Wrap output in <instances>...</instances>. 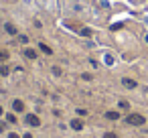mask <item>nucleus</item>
Segmentation results:
<instances>
[{
  "instance_id": "obj_5",
  "label": "nucleus",
  "mask_w": 148,
  "mask_h": 138,
  "mask_svg": "<svg viewBox=\"0 0 148 138\" xmlns=\"http://www.w3.org/2000/svg\"><path fill=\"white\" fill-rule=\"evenodd\" d=\"M71 128H73V130H81V128H83V122H81L79 118H73V120H71Z\"/></svg>"
},
{
  "instance_id": "obj_18",
  "label": "nucleus",
  "mask_w": 148,
  "mask_h": 138,
  "mask_svg": "<svg viewBox=\"0 0 148 138\" xmlns=\"http://www.w3.org/2000/svg\"><path fill=\"white\" fill-rule=\"evenodd\" d=\"M2 130H4V124H0V132H2Z\"/></svg>"
},
{
  "instance_id": "obj_6",
  "label": "nucleus",
  "mask_w": 148,
  "mask_h": 138,
  "mask_svg": "<svg viewBox=\"0 0 148 138\" xmlns=\"http://www.w3.org/2000/svg\"><path fill=\"white\" fill-rule=\"evenodd\" d=\"M4 29H6V33H8V35H16V27H14V25L6 23V25H4Z\"/></svg>"
},
{
  "instance_id": "obj_7",
  "label": "nucleus",
  "mask_w": 148,
  "mask_h": 138,
  "mask_svg": "<svg viewBox=\"0 0 148 138\" xmlns=\"http://www.w3.org/2000/svg\"><path fill=\"white\" fill-rule=\"evenodd\" d=\"M25 57H27V59H37V53H35L33 49H25Z\"/></svg>"
},
{
  "instance_id": "obj_12",
  "label": "nucleus",
  "mask_w": 148,
  "mask_h": 138,
  "mask_svg": "<svg viewBox=\"0 0 148 138\" xmlns=\"http://www.w3.org/2000/svg\"><path fill=\"white\" fill-rule=\"evenodd\" d=\"M8 59V53L6 51H0V61H6Z\"/></svg>"
},
{
  "instance_id": "obj_8",
  "label": "nucleus",
  "mask_w": 148,
  "mask_h": 138,
  "mask_svg": "<svg viewBox=\"0 0 148 138\" xmlns=\"http://www.w3.org/2000/svg\"><path fill=\"white\" fill-rule=\"evenodd\" d=\"M106 118H108V120H118L120 114H118V112H106Z\"/></svg>"
},
{
  "instance_id": "obj_13",
  "label": "nucleus",
  "mask_w": 148,
  "mask_h": 138,
  "mask_svg": "<svg viewBox=\"0 0 148 138\" xmlns=\"http://www.w3.org/2000/svg\"><path fill=\"white\" fill-rule=\"evenodd\" d=\"M81 35H83V37H91V31H89V29H83Z\"/></svg>"
},
{
  "instance_id": "obj_16",
  "label": "nucleus",
  "mask_w": 148,
  "mask_h": 138,
  "mask_svg": "<svg viewBox=\"0 0 148 138\" xmlns=\"http://www.w3.org/2000/svg\"><path fill=\"white\" fill-rule=\"evenodd\" d=\"M8 138H21L18 134H8Z\"/></svg>"
},
{
  "instance_id": "obj_15",
  "label": "nucleus",
  "mask_w": 148,
  "mask_h": 138,
  "mask_svg": "<svg viewBox=\"0 0 148 138\" xmlns=\"http://www.w3.org/2000/svg\"><path fill=\"white\" fill-rule=\"evenodd\" d=\"M0 75H8V67H0Z\"/></svg>"
},
{
  "instance_id": "obj_2",
  "label": "nucleus",
  "mask_w": 148,
  "mask_h": 138,
  "mask_svg": "<svg viewBox=\"0 0 148 138\" xmlns=\"http://www.w3.org/2000/svg\"><path fill=\"white\" fill-rule=\"evenodd\" d=\"M25 122H27L29 126H35V128L41 126V120H39V116H35V114H29V116L25 118Z\"/></svg>"
},
{
  "instance_id": "obj_10",
  "label": "nucleus",
  "mask_w": 148,
  "mask_h": 138,
  "mask_svg": "<svg viewBox=\"0 0 148 138\" xmlns=\"http://www.w3.org/2000/svg\"><path fill=\"white\" fill-rule=\"evenodd\" d=\"M6 120H8V122H12V124H16V118H14V114H6Z\"/></svg>"
},
{
  "instance_id": "obj_1",
  "label": "nucleus",
  "mask_w": 148,
  "mask_h": 138,
  "mask_svg": "<svg viewBox=\"0 0 148 138\" xmlns=\"http://www.w3.org/2000/svg\"><path fill=\"white\" fill-rule=\"evenodd\" d=\"M126 122L132 124V126H142V124L146 122V118H144L142 114H128V116H126Z\"/></svg>"
},
{
  "instance_id": "obj_3",
  "label": "nucleus",
  "mask_w": 148,
  "mask_h": 138,
  "mask_svg": "<svg viewBox=\"0 0 148 138\" xmlns=\"http://www.w3.org/2000/svg\"><path fill=\"white\" fill-rule=\"evenodd\" d=\"M122 85H126L128 89H134V87H136V81H134V79H128V77H124V79H122Z\"/></svg>"
},
{
  "instance_id": "obj_19",
  "label": "nucleus",
  "mask_w": 148,
  "mask_h": 138,
  "mask_svg": "<svg viewBox=\"0 0 148 138\" xmlns=\"http://www.w3.org/2000/svg\"><path fill=\"white\" fill-rule=\"evenodd\" d=\"M0 116H2V106H0Z\"/></svg>"
},
{
  "instance_id": "obj_9",
  "label": "nucleus",
  "mask_w": 148,
  "mask_h": 138,
  "mask_svg": "<svg viewBox=\"0 0 148 138\" xmlns=\"http://www.w3.org/2000/svg\"><path fill=\"white\" fill-rule=\"evenodd\" d=\"M39 49H41L43 53H47V55H51V53H53V51H51V47H47L45 43H41V45H39Z\"/></svg>"
},
{
  "instance_id": "obj_17",
  "label": "nucleus",
  "mask_w": 148,
  "mask_h": 138,
  "mask_svg": "<svg viewBox=\"0 0 148 138\" xmlns=\"http://www.w3.org/2000/svg\"><path fill=\"white\" fill-rule=\"evenodd\" d=\"M23 138H33V134H25V136H23Z\"/></svg>"
},
{
  "instance_id": "obj_14",
  "label": "nucleus",
  "mask_w": 148,
  "mask_h": 138,
  "mask_svg": "<svg viewBox=\"0 0 148 138\" xmlns=\"http://www.w3.org/2000/svg\"><path fill=\"white\" fill-rule=\"evenodd\" d=\"M120 108H122V110H128L130 104H128V102H120Z\"/></svg>"
},
{
  "instance_id": "obj_4",
  "label": "nucleus",
  "mask_w": 148,
  "mask_h": 138,
  "mask_svg": "<svg viewBox=\"0 0 148 138\" xmlns=\"http://www.w3.org/2000/svg\"><path fill=\"white\" fill-rule=\"evenodd\" d=\"M12 110H14V112H23V110H25V104H23L21 100H14V102H12Z\"/></svg>"
},
{
  "instance_id": "obj_11",
  "label": "nucleus",
  "mask_w": 148,
  "mask_h": 138,
  "mask_svg": "<svg viewBox=\"0 0 148 138\" xmlns=\"http://www.w3.org/2000/svg\"><path fill=\"white\" fill-rule=\"evenodd\" d=\"M103 138H118V134H116V132H106Z\"/></svg>"
}]
</instances>
